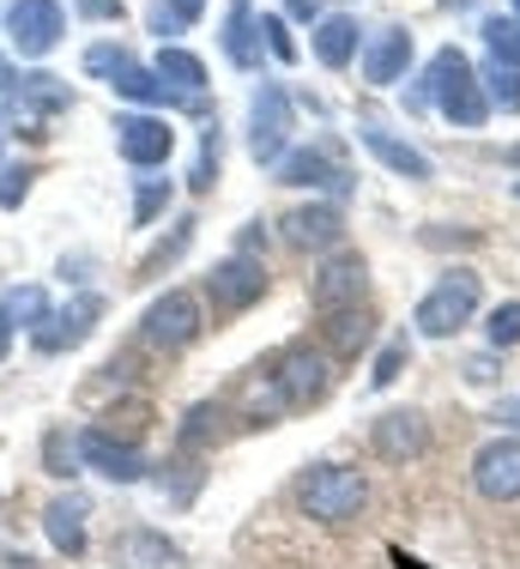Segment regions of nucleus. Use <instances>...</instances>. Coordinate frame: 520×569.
Returning <instances> with one entry per match:
<instances>
[{
    "label": "nucleus",
    "mask_w": 520,
    "mask_h": 569,
    "mask_svg": "<svg viewBox=\"0 0 520 569\" xmlns=\"http://www.w3.org/2000/svg\"><path fill=\"white\" fill-rule=\"evenodd\" d=\"M200 328H207V316H200V297L194 291H163L158 303L146 309V346H158V351L194 346Z\"/></svg>",
    "instance_id": "6"
},
{
    "label": "nucleus",
    "mask_w": 520,
    "mask_h": 569,
    "mask_svg": "<svg viewBox=\"0 0 520 569\" xmlns=\"http://www.w3.org/2000/svg\"><path fill=\"white\" fill-rule=\"evenodd\" d=\"M79 7H86L91 19H121V0H79Z\"/></svg>",
    "instance_id": "38"
},
{
    "label": "nucleus",
    "mask_w": 520,
    "mask_h": 569,
    "mask_svg": "<svg viewBox=\"0 0 520 569\" xmlns=\"http://www.w3.org/2000/svg\"><path fill=\"white\" fill-rule=\"evenodd\" d=\"M497 425H520V400H502L497 406Z\"/></svg>",
    "instance_id": "41"
},
{
    "label": "nucleus",
    "mask_w": 520,
    "mask_h": 569,
    "mask_svg": "<svg viewBox=\"0 0 520 569\" xmlns=\"http://www.w3.org/2000/svg\"><path fill=\"white\" fill-rule=\"evenodd\" d=\"M284 7H291L297 19H314V0H284Z\"/></svg>",
    "instance_id": "42"
},
{
    "label": "nucleus",
    "mask_w": 520,
    "mask_h": 569,
    "mask_svg": "<svg viewBox=\"0 0 520 569\" xmlns=\"http://www.w3.org/2000/svg\"><path fill=\"white\" fill-rule=\"evenodd\" d=\"M7 351H12V321L0 316V358H7Z\"/></svg>",
    "instance_id": "43"
},
{
    "label": "nucleus",
    "mask_w": 520,
    "mask_h": 569,
    "mask_svg": "<svg viewBox=\"0 0 520 569\" xmlns=\"http://www.w3.org/2000/svg\"><path fill=\"white\" fill-rule=\"evenodd\" d=\"M207 291H212V303H218V309H230V316H237V309L260 303V291H267V273H260L254 254H230V261H218V267H212Z\"/></svg>",
    "instance_id": "9"
},
{
    "label": "nucleus",
    "mask_w": 520,
    "mask_h": 569,
    "mask_svg": "<svg viewBox=\"0 0 520 569\" xmlns=\"http://www.w3.org/2000/svg\"><path fill=\"white\" fill-rule=\"evenodd\" d=\"M43 533H49L54 551L79 558V551H86V497H54L43 509Z\"/></svg>",
    "instance_id": "16"
},
{
    "label": "nucleus",
    "mask_w": 520,
    "mask_h": 569,
    "mask_svg": "<svg viewBox=\"0 0 520 569\" xmlns=\"http://www.w3.org/2000/svg\"><path fill=\"white\" fill-rule=\"evenodd\" d=\"M376 340V316L358 303V309H339V316H327V346L339 351V358H358V351Z\"/></svg>",
    "instance_id": "19"
},
{
    "label": "nucleus",
    "mask_w": 520,
    "mask_h": 569,
    "mask_svg": "<svg viewBox=\"0 0 520 569\" xmlns=\"http://www.w3.org/2000/svg\"><path fill=\"white\" fill-rule=\"evenodd\" d=\"M61 31H67L61 0H12L7 7V37L24 61H43L49 49L61 43Z\"/></svg>",
    "instance_id": "4"
},
{
    "label": "nucleus",
    "mask_w": 520,
    "mask_h": 569,
    "mask_svg": "<svg viewBox=\"0 0 520 569\" xmlns=\"http://www.w3.org/2000/svg\"><path fill=\"white\" fill-rule=\"evenodd\" d=\"M146 418H152V406H146V400H128V406H116V412H109V437H116V442H133V437H140V430H146Z\"/></svg>",
    "instance_id": "29"
},
{
    "label": "nucleus",
    "mask_w": 520,
    "mask_h": 569,
    "mask_svg": "<svg viewBox=\"0 0 520 569\" xmlns=\"http://www.w3.org/2000/svg\"><path fill=\"white\" fill-rule=\"evenodd\" d=\"M249 19H254V0H230V19H224V56L237 61V67H254V31H249Z\"/></svg>",
    "instance_id": "24"
},
{
    "label": "nucleus",
    "mask_w": 520,
    "mask_h": 569,
    "mask_svg": "<svg viewBox=\"0 0 520 569\" xmlns=\"http://www.w3.org/2000/svg\"><path fill=\"white\" fill-rule=\"evenodd\" d=\"M279 182H297V188H309V182H327V188H346V170H333L321 152H309V146H297V152H284L279 164Z\"/></svg>",
    "instance_id": "21"
},
{
    "label": "nucleus",
    "mask_w": 520,
    "mask_h": 569,
    "mask_svg": "<svg viewBox=\"0 0 520 569\" xmlns=\"http://www.w3.org/2000/svg\"><path fill=\"white\" fill-rule=\"evenodd\" d=\"M267 376L279 382V395L291 400V406H314V400H327V388H333V376H327V358H321V351H309L303 340L284 346L279 358L267 363Z\"/></svg>",
    "instance_id": "5"
},
{
    "label": "nucleus",
    "mask_w": 520,
    "mask_h": 569,
    "mask_svg": "<svg viewBox=\"0 0 520 569\" xmlns=\"http://www.w3.org/2000/svg\"><path fill=\"white\" fill-rule=\"evenodd\" d=\"M0 316L19 321V328H43V321H49V297L37 291V284H12L7 303H0Z\"/></svg>",
    "instance_id": "26"
},
{
    "label": "nucleus",
    "mask_w": 520,
    "mask_h": 569,
    "mask_svg": "<svg viewBox=\"0 0 520 569\" xmlns=\"http://www.w3.org/2000/svg\"><path fill=\"white\" fill-rule=\"evenodd\" d=\"M79 455H86L91 467L103 472V479H116V485H140L146 472H152V467H146V455L133 449V442H116L109 430H86V437H79Z\"/></svg>",
    "instance_id": "12"
},
{
    "label": "nucleus",
    "mask_w": 520,
    "mask_h": 569,
    "mask_svg": "<svg viewBox=\"0 0 520 569\" xmlns=\"http://www.w3.org/2000/svg\"><path fill=\"white\" fill-rule=\"evenodd\" d=\"M363 146H369V152H376L388 170L412 176V182H423V176H430V158H423V152H412L406 140H393V133H381V128H363Z\"/></svg>",
    "instance_id": "22"
},
{
    "label": "nucleus",
    "mask_w": 520,
    "mask_h": 569,
    "mask_svg": "<svg viewBox=\"0 0 520 569\" xmlns=\"http://www.w3.org/2000/svg\"><path fill=\"white\" fill-rule=\"evenodd\" d=\"M400 370H406V346H388V351L376 358V376H369V382L388 388V382H400Z\"/></svg>",
    "instance_id": "35"
},
{
    "label": "nucleus",
    "mask_w": 520,
    "mask_h": 569,
    "mask_svg": "<svg viewBox=\"0 0 520 569\" xmlns=\"http://www.w3.org/2000/svg\"><path fill=\"white\" fill-rule=\"evenodd\" d=\"M472 491L490 503H514L520 497V437H497L472 455Z\"/></svg>",
    "instance_id": "7"
},
{
    "label": "nucleus",
    "mask_w": 520,
    "mask_h": 569,
    "mask_svg": "<svg viewBox=\"0 0 520 569\" xmlns=\"http://www.w3.org/2000/svg\"><path fill=\"white\" fill-rule=\"evenodd\" d=\"M103 316V297H91V291H79L73 303L61 309V316H49L43 328H37V351H61V346H79L91 333V321Z\"/></svg>",
    "instance_id": "13"
},
{
    "label": "nucleus",
    "mask_w": 520,
    "mask_h": 569,
    "mask_svg": "<svg viewBox=\"0 0 520 569\" xmlns=\"http://www.w3.org/2000/svg\"><path fill=\"white\" fill-rule=\"evenodd\" d=\"M284 140H291V98L279 86H260L254 91V158L260 164H279L284 158Z\"/></svg>",
    "instance_id": "10"
},
{
    "label": "nucleus",
    "mask_w": 520,
    "mask_h": 569,
    "mask_svg": "<svg viewBox=\"0 0 520 569\" xmlns=\"http://www.w3.org/2000/svg\"><path fill=\"white\" fill-rule=\"evenodd\" d=\"M430 98H436V110L448 121H460V128H484V116H490V98L478 91V73L460 49H442V56L430 61Z\"/></svg>",
    "instance_id": "2"
},
{
    "label": "nucleus",
    "mask_w": 520,
    "mask_h": 569,
    "mask_svg": "<svg viewBox=\"0 0 520 569\" xmlns=\"http://www.w3.org/2000/svg\"><path fill=\"white\" fill-rule=\"evenodd\" d=\"M363 284H369V267H363V254H351V249H339L333 261L314 273V309L321 316H339V309H358L363 303Z\"/></svg>",
    "instance_id": "8"
},
{
    "label": "nucleus",
    "mask_w": 520,
    "mask_h": 569,
    "mask_svg": "<svg viewBox=\"0 0 520 569\" xmlns=\"http://www.w3.org/2000/svg\"><path fill=\"white\" fill-rule=\"evenodd\" d=\"M188 237H194V224H176V237H170V242H163V249H158V254H152V261H146V267H140V273H146V279H152V273H158V267H163V261H176V254H182V249H188Z\"/></svg>",
    "instance_id": "36"
},
{
    "label": "nucleus",
    "mask_w": 520,
    "mask_h": 569,
    "mask_svg": "<svg viewBox=\"0 0 520 569\" xmlns=\"http://www.w3.org/2000/svg\"><path fill=\"white\" fill-rule=\"evenodd\" d=\"M116 146H121L128 164L152 170V164H163V158L176 152V133H170V121H158V116H121L116 121Z\"/></svg>",
    "instance_id": "11"
},
{
    "label": "nucleus",
    "mask_w": 520,
    "mask_h": 569,
    "mask_svg": "<svg viewBox=\"0 0 520 569\" xmlns=\"http://www.w3.org/2000/svg\"><path fill=\"white\" fill-rule=\"evenodd\" d=\"M346 219H339V207H297L291 219H284V237L297 242V249H333Z\"/></svg>",
    "instance_id": "17"
},
{
    "label": "nucleus",
    "mask_w": 520,
    "mask_h": 569,
    "mask_svg": "<svg viewBox=\"0 0 520 569\" xmlns=\"http://www.w3.org/2000/svg\"><path fill=\"white\" fill-rule=\"evenodd\" d=\"M514 194H520V182H514Z\"/></svg>",
    "instance_id": "47"
},
{
    "label": "nucleus",
    "mask_w": 520,
    "mask_h": 569,
    "mask_svg": "<svg viewBox=\"0 0 520 569\" xmlns=\"http://www.w3.org/2000/svg\"><path fill=\"white\" fill-rule=\"evenodd\" d=\"M260 37H267V49H272L279 61H297V43H291V31H284L279 12H267V19H260Z\"/></svg>",
    "instance_id": "33"
},
{
    "label": "nucleus",
    "mask_w": 520,
    "mask_h": 569,
    "mask_svg": "<svg viewBox=\"0 0 520 569\" xmlns=\"http://www.w3.org/2000/svg\"><path fill=\"white\" fill-rule=\"evenodd\" d=\"M484 43H490V56H497L502 67H520V19H484Z\"/></svg>",
    "instance_id": "28"
},
{
    "label": "nucleus",
    "mask_w": 520,
    "mask_h": 569,
    "mask_svg": "<svg viewBox=\"0 0 520 569\" xmlns=\"http://www.w3.org/2000/svg\"><path fill=\"white\" fill-rule=\"evenodd\" d=\"M163 207H170V182H140V200H133V224H152Z\"/></svg>",
    "instance_id": "32"
},
{
    "label": "nucleus",
    "mask_w": 520,
    "mask_h": 569,
    "mask_svg": "<svg viewBox=\"0 0 520 569\" xmlns=\"http://www.w3.org/2000/svg\"><path fill=\"white\" fill-rule=\"evenodd\" d=\"M490 103H502V110H520V67H502V61H490Z\"/></svg>",
    "instance_id": "30"
},
{
    "label": "nucleus",
    "mask_w": 520,
    "mask_h": 569,
    "mask_svg": "<svg viewBox=\"0 0 520 569\" xmlns=\"http://www.w3.org/2000/svg\"><path fill=\"white\" fill-rule=\"evenodd\" d=\"M448 7H472V0H448Z\"/></svg>",
    "instance_id": "45"
},
{
    "label": "nucleus",
    "mask_w": 520,
    "mask_h": 569,
    "mask_svg": "<svg viewBox=\"0 0 520 569\" xmlns=\"http://www.w3.org/2000/svg\"><path fill=\"white\" fill-rule=\"evenodd\" d=\"M514 19H520V0H514Z\"/></svg>",
    "instance_id": "46"
},
{
    "label": "nucleus",
    "mask_w": 520,
    "mask_h": 569,
    "mask_svg": "<svg viewBox=\"0 0 520 569\" xmlns=\"http://www.w3.org/2000/svg\"><path fill=\"white\" fill-rule=\"evenodd\" d=\"M24 194H31V170H24V164L0 170V207H19Z\"/></svg>",
    "instance_id": "34"
},
{
    "label": "nucleus",
    "mask_w": 520,
    "mask_h": 569,
    "mask_svg": "<svg viewBox=\"0 0 520 569\" xmlns=\"http://www.w3.org/2000/svg\"><path fill=\"white\" fill-rule=\"evenodd\" d=\"M284 406H291V400L279 395V382H272V376H254V382L242 388V412H249V425H260V430H267Z\"/></svg>",
    "instance_id": "25"
},
{
    "label": "nucleus",
    "mask_w": 520,
    "mask_h": 569,
    "mask_svg": "<svg viewBox=\"0 0 520 569\" xmlns=\"http://www.w3.org/2000/svg\"><path fill=\"white\" fill-rule=\"evenodd\" d=\"M406 61H412V37H406V31H381L376 43L363 49V79H369V86H393V79L406 73Z\"/></svg>",
    "instance_id": "18"
},
{
    "label": "nucleus",
    "mask_w": 520,
    "mask_h": 569,
    "mask_svg": "<svg viewBox=\"0 0 520 569\" xmlns=\"http://www.w3.org/2000/svg\"><path fill=\"white\" fill-rule=\"evenodd\" d=\"M152 73H158L170 91H182L188 103H194V98H200V86H207V61L188 56V49H158V67H152Z\"/></svg>",
    "instance_id": "20"
},
{
    "label": "nucleus",
    "mask_w": 520,
    "mask_h": 569,
    "mask_svg": "<svg viewBox=\"0 0 520 569\" xmlns=\"http://www.w3.org/2000/svg\"><path fill=\"white\" fill-rule=\"evenodd\" d=\"M116 91H121V98H133V103H163V98H170V86H163L158 73H146V67H133V61L116 73Z\"/></svg>",
    "instance_id": "27"
},
{
    "label": "nucleus",
    "mask_w": 520,
    "mask_h": 569,
    "mask_svg": "<svg viewBox=\"0 0 520 569\" xmlns=\"http://www.w3.org/2000/svg\"><path fill=\"white\" fill-rule=\"evenodd\" d=\"M128 61H133L128 49H91V56H86V67H91V73H109V79H116Z\"/></svg>",
    "instance_id": "37"
},
{
    "label": "nucleus",
    "mask_w": 520,
    "mask_h": 569,
    "mask_svg": "<svg viewBox=\"0 0 520 569\" xmlns=\"http://www.w3.org/2000/svg\"><path fill=\"white\" fill-rule=\"evenodd\" d=\"M170 12H176V19H200V12H207V0H170Z\"/></svg>",
    "instance_id": "39"
},
{
    "label": "nucleus",
    "mask_w": 520,
    "mask_h": 569,
    "mask_svg": "<svg viewBox=\"0 0 520 569\" xmlns=\"http://www.w3.org/2000/svg\"><path fill=\"white\" fill-rule=\"evenodd\" d=\"M297 503H303L314 521H327V527H351V521H358V509L369 503V485H363L358 467L321 460V467H309L303 479H297Z\"/></svg>",
    "instance_id": "1"
},
{
    "label": "nucleus",
    "mask_w": 520,
    "mask_h": 569,
    "mask_svg": "<svg viewBox=\"0 0 520 569\" xmlns=\"http://www.w3.org/2000/svg\"><path fill=\"white\" fill-rule=\"evenodd\" d=\"M109 558H116V569H182V551L163 533H152V527H128Z\"/></svg>",
    "instance_id": "14"
},
{
    "label": "nucleus",
    "mask_w": 520,
    "mask_h": 569,
    "mask_svg": "<svg viewBox=\"0 0 520 569\" xmlns=\"http://www.w3.org/2000/svg\"><path fill=\"white\" fill-rule=\"evenodd\" d=\"M472 309H478V273L454 267V273H442V284L418 303V333L448 340L454 328H467V321H472Z\"/></svg>",
    "instance_id": "3"
},
{
    "label": "nucleus",
    "mask_w": 520,
    "mask_h": 569,
    "mask_svg": "<svg viewBox=\"0 0 520 569\" xmlns=\"http://www.w3.org/2000/svg\"><path fill=\"white\" fill-rule=\"evenodd\" d=\"M314 56H321V67H346L351 56H358V24L351 19H321V31H314Z\"/></svg>",
    "instance_id": "23"
},
{
    "label": "nucleus",
    "mask_w": 520,
    "mask_h": 569,
    "mask_svg": "<svg viewBox=\"0 0 520 569\" xmlns=\"http://www.w3.org/2000/svg\"><path fill=\"white\" fill-rule=\"evenodd\" d=\"M484 333H490V346H497V351H502V346H514V340H520V303L490 309V328H484Z\"/></svg>",
    "instance_id": "31"
},
{
    "label": "nucleus",
    "mask_w": 520,
    "mask_h": 569,
    "mask_svg": "<svg viewBox=\"0 0 520 569\" xmlns=\"http://www.w3.org/2000/svg\"><path fill=\"white\" fill-rule=\"evenodd\" d=\"M467 376H472V382H497V363H490V358H472Z\"/></svg>",
    "instance_id": "40"
},
{
    "label": "nucleus",
    "mask_w": 520,
    "mask_h": 569,
    "mask_svg": "<svg viewBox=\"0 0 520 569\" xmlns=\"http://www.w3.org/2000/svg\"><path fill=\"white\" fill-rule=\"evenodd\" d=\"M509 164H520V146H509Z\"/></svg>",
    "instance_id": "44"
},
{
    "label": "nucleus",
    "mask_w": 520,
    "mask_h": 569,
    "mask_svg": "<svg viewBox=\"0 0 520 569\" xmlns=\"http://www.w3.org/2000/svg\"><path fill=\"white\" fill-rule=\"evenodd\" d=\"M369 442H376V455L381 460H412V455H423V418L418 412H381L376 418V430H369Z\"/></svg>",
    "instance_id": "15"
}]
</instances>
